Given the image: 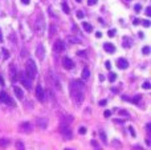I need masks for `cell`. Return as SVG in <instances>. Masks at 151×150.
Listing matches in <instances>:
<instances>
[{
	"label": "cell",
	"instance_id": "bcb514c9",
	"mask_svg": "<svg viewBox=\"0 0 151 150\" xmlns=\"http://www.w3.org/2000/svg\"><path fill=\"white\" fill-rule=\"evenodd\" d=\"M133 149H134V150H145L143 148H141V145H134Z\"/></svg>",
	"mask_w": 151,
	"mask_h": 150
},
{
	"label": "cell",
	"instance_id": "ab89813d",
	"mask_svg": "<svg viewBox=\"0 0 151 150\" xmlns=\"http://www.w3.org/2000/svg\"><path fill=\"white\" fill-rule=\"evenodd\" d=\"M106 104H107V100H101L98 102V105L99 106H106Z\"/></svg>",
	"mask_w": 151,
	"mask_h": 150
},
{
	"label": "cell",
	"instance_id": "ac0fdd59",
	"mask_svg": "<svg viewBox=\"0 0 151 150\" xmlns=\"http://www.w3.org/2000/svg\"><path fill=\"white\" fill-rule=\"evenodd\" d=\"M9 76H11V80H12V81L16 80V65L15 64H11L9 65Z\"/></svg>",
	"mask_w": 151,
	"mask_h": 150
},
{
	"label": "cell",
	"instance_id": "d6986e66",
	"mask_svg": "<svg viewBox=\"0 0 151 150\" xmlns=\"http://www.w3.org/2000/svg\"><path fill=\"white\" fill-rule=\"evenodd\" d=\"M82 28L85 29V32H88V33H90V32H93V25L89 23H86V21H83L82 23Z\"/></svg>",
	"mask_w": 151,
	"mask_h": 150
},
{
	"label": "cell",
	"instance_id": "ee69618b",
	"mask_svg": "<svg viewBox=\"0 0 151 150\" xmlns=\"http://www.w3.org/2000/svg\"><path fill=\"white\" fill-rule=\"evenodd\" d=\"M107 35H109L110 37H113V36H114V35H115V29H110V31L107 32Z\"/></svg>",
	"mask_w": 151,
	"mask_h": 150
},
{
	"label": "cell",
	"instance_id": "f907efd6",
	"mask_svg": "<svg viewBox=\"0 0 151 150\" xmlns=\"http://www.w3.org/2000/svg\"><path fill=\"white\" fill-rule=\"evenodd\" d=\"M146 130H147V133H150V130H151V124H146Z\"/></svg>",
	"mask_w": 151,
	"mask_h": 150
},
{
	"label": "cell",
	"instance_id": "f35d334b",
	"mask_svg": "<svg viewBox=\"0 0 151 150\" xmlns=\"http://www.w3.org/2000/svg\"><path fill=\"white\" fill-rule=\"evenodd\" d=\"M90 144H91V146H93V148L98 149V146H99V145H98V142H97V141H96V140H93V141H91V142H90Z\"/></svg>",
	"mask_w": 151,
	"mask_h": 150
},
{
	"label": "cell",
	"instance_id": "7402d4cb",
	"mask_svg": "<svg viewBox=\"0 0 151 150\" xmlns=\"http://www.w3.org/2000/svg\"><path fill=\"white\" fill-rule=\"evenodd\" d=\"M11 141L8 140V138H0V148H7V146H9Z\"/></svg>",
	"mask_w": 151,
	"mask_h": 150
},
{
	"label": "cell",
	"instance_id": "60d3db41",
	"mask_svg": "<svg viewBox=\"0 0 151 150\" xmlns=\"http://www.w3.org/2000/svg\"><path fill=\"white\" fill-rule=\"evenodd\" d=\"M104 116H105V118H109V117L111 116V112H110V110H105Z\"/></svg>",
	"mask_w": 151,
	"mask_h": 150
},
{
	"label": "cell",
	"instance_id": "8992f818",
	"mask_svg": "<svg viewBox=\"0 0 151 150\" xmlns=\"http://www.w3.org/2000/svg\"><path fill=\"white\" fill-rule=\"evenodd\" d=\"M0 102L5 104V105H8V106H15V101H13L12 98L7 94V92H4V90L0 92Z\"/></svg>",
	"mask_w": 151,
	"mask_h": 150
},
{
	"label": "cell",
	"instance_id": "5bb4252c",
	"mask_svg": "<svg viewBox=\"0 0 151 150\" xmlns=\"http://www.w3.org/2000/svg\"><path fill=\"white\" fill-rule=\"evenodd\" d=\"M12 89H13V93H15L16 97H17L19 100H23V98H24V92H23V89H21V88H19V87H16V85H13Z\"/></svg>",
	"mask_w": 151,
	"mask_h": 150
},
{
	"label": "cell",
	"instance_id": "277c9868",
	"mask_svg": "<svg viewBox=\"0 0 151 150\" xmlns=\"http://www.w3.org/2000/svg\"><path fill=\"white\" fill-rule=\"evenodd\" d=\"M60 133L64 136V140H72V138H73V133H72L70 126H69V125L61 124V126H60Z\"/></svg>",
	"mask_w": 151,
	"mask_h": 150
},
{
	"label": "cell",
	"instance_id": "94428289",
	"mask_svg": "<svg viewBox=\"0 0 151 150\" xmlns=\"http://www.w3.org/2000/svg\"><path fill=\"white\" fill-rule=\"evenodd\" d=\"M98 150H101V149H99V148H98Z\"/></svg>",
	"mask_w": 151,
	"mask_h": 150
},
{
	"label": "cell",
	"instance_id": "74e56055",
	"mask_svg": "<svg viewBox=\"0 0 151 150\" xmlns=\"http://www.w3.org/2000/svg\"><path fill=\"white\" fill-rule=\"evenodd\" d=\"M78 133H80V134H85V133H86V128L81 126L80 129H78Z\"/></svg>",
	"mask_w": 151,
	"mask_h": 150
},
{
	"label": "cell",
	"instance_id": "b9f144b4",
	"mask_svg": "<svg viewBox=\"0 0 151 150\" xmlns=\"http://www.w3.org/2000/svg\"><path fill=\"white\" fill-rule=\"evenodd\" d=\"M134 9H135V12H141V9H142L141 4H135V7H134Z\"/></svg>",
	"mask_w": 151,
	"mask_h": 150
},
{
	"label": "cell",
	"instance_id": "4316f807",
	"mask_svg": "<svg viewBox=\"0 0 151 150\" xmlns=\"http://www.w3.org/2000/svg\"><path fill=\"white\" fill-rule=\"evenodd\" d=\"M118 114H119V116L126 117V118H127V117H130L129 112H127V110H125V109H118Z\"/></svg>",
	"mask_w": 151,
	"mask_h": 150
},
{
	"label": "cell",
	"instance_id": "6da1fadb",
	"mask_svg": "<svg viewBox=\"0 0 151 150\" xmlns=\"http://www.w3.org/2000/svg\"><path fill=\"white\" fill-rule=\"evenodd\" d=\"M83 88L85 84L82 82V80H73L70 82V97L77 105L82 104L83 101Z\"/></svg>",
	"mask_w": 151,
	"mask_h": 150
},
{
	"label": "cell",
	"instance_id": "603a6c76",
	"mask_svg": "<svg viewBox=\"0 0 151 150\" xmlns=\"http://www.w3.org/2000/svg\"><path fill=\"white\" fill-rule=\"evenodd\" d=\"M98 134H99V138H101V141L105 144V145H106V144H107V137H106V133H105V130L101 129L98 132Z\"/></svg>",
	"mask_w": 151,
	"mask_h": 150
},
{
	"label": "cell",
	"instance_id": "e575fe53",
	"mask_svg": "<svg viewBox=\"0 0 151 150\" xmlns=\"http://www.w3.org/2000/svg\"><path fill=\"white\" fill-rule=\"evenodd\" d=\"M142 87H143V89H150V88H151V84H150L149 81H145Z\"/></svg>",
	"mask_w": 151,
	"mask_h": 150
},
{
	"label": "cell",
	"instance_id": "44dd1931",
	"mask_svg": "<svg viewBox=\"0 0 151 150\" xmlns=\"http://www.w3.org/2000/svg\"><path fill=\"white\" fill-rule=\"evenodd\" d=\"M15 148L16 150H25V145H24V142L21 140H17L15 142Z\"/></svg>",
	"mask_w": 151,
	"mask_h": 150
},
{
	"label": "cell",
	"instance_id": "f5cc1de1",
	"mask_svg": "<svg viewBox=\"0 0 151 150\" xmlns=\"http://www.w3.org/2000/svg\"><path fill=\"white\" fill-rule=\"evenodd\" d=\"M0 84H1V85H4V79H3V76H1V74H0Z\"/></svg>",
	"mask_w": 151,
	"mask_h": 150
},
{
	"label": "cell",
	"instance_id": "484cf974",
	"mask_svg": "<svg viewBox=\"0 0 151 150\" xmlns=\"http://www.w3.org/2000/svg\"><path fill=\"white\" fill-rule=\"evenodd\" d=\"M123 47L130 48L131 47V39H129V37H123Z\"/></svg>",
	"mask_w": 151,
	"mask_h": 150
},
{
	"label": "cell",
	"instance_id": "ba28073f",
	"mask_svg": "<svg viewBox=\"0 0 151 150\" xmlns=\"http://www.w3.org/2000/svg\"><path fill=\"white\" fill-rule=\"evenodd\" d=\"M123 100H126V101H129V102H133L134 105H141V101H142V96L141 94H137V96H134V97H127V96H123Z\"/></svg>",
	"mask_w": 151,
	"mask_h": 150
},
{
	"label": "cell",
	"instance_id": "30bf717a",
	"mask_svg": "<svg viewBox=\"0 0 151 150\" xmlns=\"http://www.w3.org/2000/svg\"><path fill=\"white\" fill-rule=\"evenodd\" d=\"M36 125L40 128V129H47L48 128V118L45 117H39L36 120Z\"/></svg>",
	"mask_w": 151,
	"mask_h": 150
},
{
	"label": "cell",
	"instance_id": "83f0119b",
	"mask_svg": "<svg viewBox=\"0 0 151 150\" xmlns=\"http://www.w3.org/2000/svg\"><path fill=\"white\" fill-rule=\"evenodd\" d=\"M1 56L4 60H7L8 57H9V52H8V49H5V48H3L1 49Z\"/></svg>",
	"mask_w": 151,
	"mask_h": 150
},
{
	"label": "cell",
	"instance_id": "db71d44e",
	"mask_svg": "<svg viewBox=\"0 0 151 150\" xmlns=\"http://www.w3.org/2000/svg\"><path fill=\"white\" fill-rule=\"evenodd\" d=\"M21 3L23 4H29V0H21Z\"/></svg>",
	"mask_w": 151,
	"mask_h": 150
},
{
	"label": "cell",
	"instance_id": "f6af8a7d",
	"mask_svg": "<svg viewBox=\"0 0 151 150\" xmlns=\"http://www.w3.org/2000/svg\"><path fill=\"white\" fill-rule=\"evenodd\" d=\"M97 1L98 0H88V5H94V4H97Z\"/></svg>",
	"mask_w": 151,
	"mask_h": 150
},
{
	"label": "cell",
	"instance_id": "cb8c5ba5",
	"mask_svg": "<svg viewBox=\"0 0 151 150\" xmlns=\"http://www.w3.org/2000/svg\"><path fill=\"white\" fill-rule=\"evenodd\" d=\"M68 41H69V43H72V44H80V43H81V40L78 39V37L69 36V37H68Z\"/></svg>",
	"mask_w": 151,
	"mask_h": 150
},
{
	"label": "cell",
	"instance_id": "9c48e42d",
	"mask_svg": "<svg viewBox=\"0 0 151 150\" xmlns=\"http://www.w3.org/2000/svg\"><path fill=\"white\" fill-rule=\"evenodd\" d=\"M20 130L24 133H31L32 130H33V125L31 124V122L25 121V122H21L20 124Z\"/></svg>",
	"mask_w": 151,
	"mask_h": 150
},
{
	"label": "cell",
	"instance_id": "9f6ffc18",
	"mask_svg": "<svg viewBox=\"0 0 151 150\" xmlns=\"http://www.w3.org/2000/svg\"><path fill=\"white\" fill-rule=\"evenodd\" d=\"M0 43H3V35H1V31H0Z\"/></svg>",
	"mask_w": 151,
	"mask_h": 150
},
{
	"label": "cell",
	"instance_id": "4dcf8cb0",
	"mask_svg": "<svg viewBox=\"0 0 151 150\" xmlns=\"http://www.w3.org/2000/svg\"><path fill=\"white\" fill-rule=\"evenodd\" d=\"M113 122H114V124L122 125V124H125V120H123V118H114V120H113Z\"/></svg>",
	"mask_w": 151,
	"mask_h": 150
},
{
	"label": "cell",
	"instance_id": "f1b7e54d",
	"mask_svg": "<svg viewBox=\"0 0 151 150\" xmlns=\"http://www.w3.org/2000/svg\"><path fill=\"white\" fill-rule=\"evenodd\" d=\"M61 7H63V11L66 13V15H68L69 12H70V9H69V5L66 4V3H63V4H61Z\"/></svg>",
	"mask_w": 151,
	"mask_h": 150
},
{
	"label": "cell",
	"instance_id": "c3c4849f",
	"mask_svg": "<svg viewBox=\"0 0 151 150\" xmlns=\"http://www.w3.org/2000/svg\"><path fill=\"white\" fill-rule=\"evenodd\" d=\"M133 24L134 25H138V24H141V20H139V19H135V20L133 21Z\"/></svg>",
	"mask_w": 151,
	"mask_h": 150
},
{
	"label": "cell",
	"instance_id": "52a82bcc",
	"mask_svg": "<svg viewBox=\"0 0 151 150\" xmlns=\"http://www.w3.org/2000/svg\"><path fill=\"white\" fill-rule=\"evenodd\" d=\"M53 50H55V53H61L65 50V43L63 41V40H57V41L53 44Z\"/></svg>",
	"mask_w": 151,
	"mask_h": 150
},
{
	"label": "cell",
	"instance_id": "4fadbf2b",
	"mask_svg": "<svg viewBox=\"0 0 151 150\" xmlns=\"http://www.w3.org/2000/svg\"><path fill=\"white\" fill-rule=\"evenodd\" d=\"M44 55H45L44 45H42V44H39V45H37V50H36L37 58H39V60H42V58H44Z\"/></svg>",
	"mask_w": 151,
	"mask_h": 150
},
{
	"label": "cell",
	"instance_id": "836d02e7",
	"mask_svg": "<svg viewBox=\"0 0 151 150\" xmlns=\"http://www.w3.org/2000/svg\"><path fill=\"white\" fill-rule=\"evenodd\" d=\"M76 16H77L78 19H83V12H82V11H80V9H78L77 12H76Z\"/></svg>",
	"mask_w": 151,
	"mask_h": 150
},
{
	"label": "cell",
	"instance_id": "7a4b0ae2",
	"mask_svg": "<svg viewBox=\"0 0 151 150\" xmlns=\"http://www.w3.org/2000/svg\"><path fill=\"white\" fill-rule=\"evenodd\" d=\"M25 76L31 80H33L37 76V66L32 58L27 60V63H25Z\"/></svg>",
	"mask_w": 151,
	"mask_h": 150
},
{
	"label": "cell",
	"instance_id": "8fae6325",
	"mask_svg": "<svg viewBox=\"0 0 151 150\" xmlns=\"http://www.w3.org/2000/svg\"><path fill=\"white\" fill-rule=\"evenodd\" d=\"M63 66L65 69H73L74 68V61L69 57H64L63 58Z\"/></svg>",
	"mask_w": 151,
	"mask_h": 150
},
{
	"label": "cell",
	"instance_id": "11a10c76",
	"mask_svg": "<svg viewBox=\"0 0 151 150\" xmlns=\"http://www.w3.org/2000/svg\"><path fill=\"white\" fill-rule=\"evenodd\" d=\"M96 36H97V37H101V36H102V33H101V32H97Z\"/></svg>",
	"mask_w": 151,
	"mask_h": 150
},
{
	"label": "cell",
	"instance_id": "8d00e7d4",
	"mask_svg": "<svg viewBox=\"0 0 151 150\" xmlns=\"http://www.w3.org/2000/svg\"><path fill=\"white\" fill-rule=\"evenodd\" d=\"M55 31H56V27H55V24H52V25H50V32H49V35H50V36H53V33H55Z\"/></svg>",
	"mask_w": 151,
	"mask_h": 150
},
{
	"label": "cell",
	"instance_id": "816d5d0a",
	"mask_svg": "<svg viewBox=\"0 0 151 150\" xmlns=\"http://www.w3.org/2000/svg\"><path fill=\"white\" fill-rule=\"evenodd\" d=\"M111 92H114V93H118V92H119V88H111Z\"/></svg>",
	"mask_w": 151,
	"mask_h": 150
},
{
	"label": "cell",
	"instance_id": "5b68a950",
	"mask_svg": "<svg viewBox=\"0 0 151 150\" xmlns=\"http://www.w3.org/2000/svg\"><path fill=\"white\" fill-rule=\"evenodd\" d=\"M35 94H36V98L40 101V102H45V100H47V93H45V90L42 89L41 85H37L36 89H35Z\"/></svg>",
	"mask_w": 151,
	"mask_h": 150
},
{
	"label": "cell",
	"instance_id": "91938a15",
	"mask_svg": "<svg viewBox=\"0 0 151 150\" xmlns=\"http://www.w3.org/2000/svg\"><path fill=\"white\" fill-rule=\"evenodd\" d=\"M65 150H72V149H65Z\"/></svg>",
	"mask_w": 151,
	"mask_h": 150
},
{
	"label": "cell",
	"instance_id": "7c38bea8",
	"mask_svg": "<svg viewBox=\"0 0 151 150\" xmlns=\"http://www.w3.org/2000/svg\"><path fill=\"white\" fill-rule=\"evenodd\" d=\"M20 82L24 85V87L27 88V89H31L32 88V84H31V79H28V77L25 76V74L23 73V76L20 77Z\"/></svg>",
	"mask_w": 151,
	"mask_h": 150
},
{
	"label": "cell",
	"instance_id": "680465c9",
	"mask_svg": "<svg viewBox=\"0 0 151 150\" xmlns=\"http://www.w3.org/2000/svg\"><path fill=\"white\" fill-rule=\"evenodd\" d=\"M76 1H77V3H81V1H82V0H76Z\"/></svg>",
	"mask_w": 151,
	"mask_h": 150
},
{
	"label": "cell",
	"instance_id": "2e32d148",
	"mask_svg": "<svg viewBox=\"0 0 151 150\" xmlns=\"http://www.w3.org/2000/svg\"><path fill=\"white\" fill-rule=\"evenodd\" d=\"M74 120L73 116H70V114H65V116L61 117V124L64 125H70V122Z\"/></svg>",
	"mask_w": 151,
	"mask_h": 150
},
{
	"label": "cell",
	"instance_id": "1f68e13d",
	"mask_svg": "<svg viewBox=\"0 0 151 150\" xmlns=\"http://www.w3.org/2000/svg\"><path fill=\"white\" fill-rule=\"evenodd\" d=\"M78 56H81V57H88V52L86 50H80V52H77Z\"/></svg>",
	"mask_w": 151,
	"mask_h": 150
},
{
	"label": "cell",
	"instance_id": "7bdbcfd3",
	"mask_svg": "<svg viewBox=\"0 0 151 150\" xmlns=\"http://www.w3.org/2000/svg\"><path fill=\"white\" fill-rule=\"evenodd\" d=\"M142 24H143V27H146V28H149L150 27V21L149 20H143L142 21Z\"/></svg>",
	"mask_w": 151,
	"mask_h": 150
},
{
	"label": "cell",
	"instance_id": "d590c367",
	"mask_svg": "<svg viewBox=\"0 0 151 150\" xmlns=\"http://www.w3.org/2000/svg\"><path fill=\"white\" fill-rule=\"evenodd\" d=\"M142 52H143V55H149L150 53V47H143Z\"/></svg>",
	"mask_w": 151,
	"mask_h": 150
},
{
	"label": "cell",
	"instance_id": "6f0895ef",
	"mask_svg": "<svg viewBox=\"0 0 151 150\" xmlns=\"http://www.w3.org/2000/svg\"><path fill=\"white\" fill-rule=\"evenodd\" d=\"M146 145H147V146H150V140H149V138L146 140Z\"/></svg>",
	"mask_w": 151,
	"mask_h": 150
},
{
	"label": "cell",
	"instance_id": "681fc988",
	"mask_svg": "<svg viewBox=\"0 0 151 150\" xmlns=\"http://www.w3.org/2000/svg\"><path fill=\"white\" fill-rule=\"evenodd\" d=\"M105 66H106L107 69H110V68H111V64H110V61H106V63H105Z\"/></svg>",
	"mask_w": 151,
	"mask_h": 150
},
{
	"label": "cell",
	"instance_id": "ffe728a7",
	"mask_svg": "<svg viewBox=\"0 0 151 150\" xmlns=\"http://www.w3.org/2000/svg\"><path fill=\"white\" fill-rule=\"evenodd\" d=\"M89 77H90V69H89L88 66H85V68L82 69V80H88Z\"/></svg>",
	"mask_w": 151,
	"mask_h": 150
},
{
	"label": "cell",
	"instance_id": "7dc6e473",
	"mask_svg": "<svg viewBox=\"0 0 151 150\" xmlns=\"http://www.w3.org/2000/svg\"><path fill=\"white\" fill-rule=\"evenodd\" d=\"M146 15H147V16H151V8H150V7L146 8Z\"/></svg>",
	"mask_w": 151,
	"mask_h": 150
},
{
	"label": "cell",
	"instance_id": "f546056e",
	"mask_svg": "<svg viewBox=\"0 0 151 150\" xmlns=\"http://www.w3.org/2000/svg\"><path fill=\"white\" fill-rule=\"evenodd\" d=\"M115 80H117V74L113 73V72H111V73L109 74V81H110V82H114Z\"/></svg>",
	"mask_w": 151,
	"mask_h": 150
},
{
	"label": "cell",
	"instance_id": "3957f363",
	"mask_svg": "<svg viewBox=\"0 0 151 150\" xmlns=\"http://www.w3.org/2000/svg\"><path fill=\"white\" fill-rule=\"evenodd\" d=\"M35 31H36L37 35H42L45 31V23H44V19H42L41 15L36 19V21H35Z\"/></svg>",
	"mask_w": 151,
	"mask_h": 150
},
{
	"label": "cell",
	"instance_id": "9a60e30c",
	"mask_svg": "<svg viewBox=\"0 0 151 150\" xmlns=\"http://www.w3.org/2000/svg\"><path fill=\"white\" fill-rule=\"evenodd\" d=\"M117 66L119 69H126L129 66V61L126 60V58H122V57L118 58V60H117Z\"/></svg>",
	"mask_w": 151,
	"mask_h": 150
},
{
	"label": "cell",
	"instance_id": "e0dca14e",
	"mask_svg": "<svg viewBox=\"0 0 151 150\" xmlns=\"http://www.w3.org/2000/svg\"><path fill=\"white\" fill-rule=\"evenodd\" d=\"M104 49L109 53H114L115 52V47L111 44V43H105L104 44Z\"/></svg>",
	"mask_w": 151,
	"mask_h": 150
},
{
	"label": "cell",
	"instance_id": "d4e9b609",
	"mask_svg": "<svg viewBox=\"0 0 151 150\" xmlns=\"http://www.w3.org/2000/svg\"><path fill=\"white\" fill-rule=\"evenodd\" d=\"M111 146L114 149H121V148H122V144H121L118 140H113L111 141Z\"/></svg>",
	"mask_w": 151,
	"mask_h": 150
},
{
	"label": "cell",
	"instance_id": "d6a6232c",
	"mask_svg": "<svg viewBox=\"0 0 151 150\" xmlns=\"http://www.w3.org/2000/svg\"><path fill=\"white\" fill-rule=\"evenodd\" d=\"M129 132H130L131 137H137V133H135V130H134L133 126H129Z\"/></svg>",
	"mask_w": 151,
	"mask_h": 150
}]
</instances>
